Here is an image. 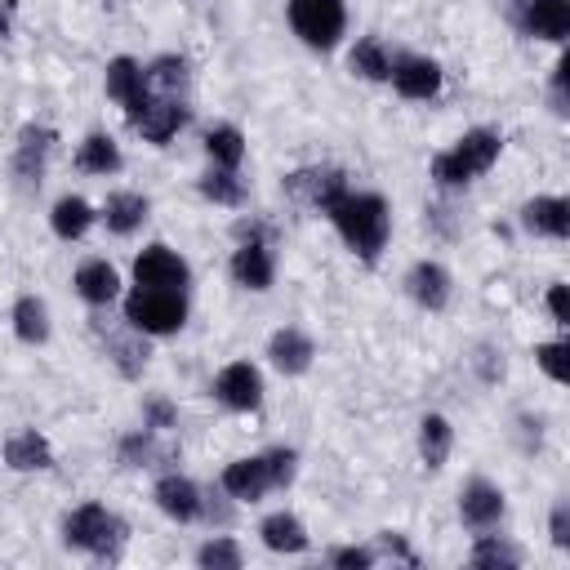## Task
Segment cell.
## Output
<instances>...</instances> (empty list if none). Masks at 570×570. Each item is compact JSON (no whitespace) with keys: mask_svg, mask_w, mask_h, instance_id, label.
I'll list each match as a JSON object with an SVG mask.
<instances>
[{"mask_svg":"<svg viewBox=\"0 0 570 570\" xmlns=\"http://www.w3.org/2000/svg\"><path fill=\"white\" fill-rule=\"evenodd\" d=\"M338 227V236L365 258L374 263L387 245V232H392V214H387V200L374 196V191H343L330 209H325Z\"/></svg>","mask_w":570,"mask_h":570,"instance_id":"1","label":"cell"},{"mask_svg":"<svg viewBox=\"0 0 570 570\" xmlns=\"http://www.w3.org/2000/svg\"><path fill=\"white\" fill-rule=\"evenodd\" d=\"M499 134L494 129H472V134H463L450 151H441L436 160H432V178L441 183V187H459V183H472L476 174H485L494 160H499Z\"/></svg>","mask_w":570,"mask_h":570,"instance_id":"2","label":"cell"},{"mask_svg":"<svg viewBox=\"0 0 570 570\" xmlns=\"http://www.w3.org/2000/svg\"><path fill=\"white\" fill-rule=\"evenodd\" d=\"M125 321L142 334H174L187 321V298H183V289L134 285V294L125 298Z\"/></svg>","mask_w":570,"mask_h":570,"instance_id":"3","label":"cell"},{"mask_svg":"<svg viewBox=\"0 0 570 570\" xmlns=\"http://www.w3.org/2000/svg\"><path fill=\"white\" fill-rule=\"evenodd\" d=\"M62 534H67L71 548H85V552H94V557H116L120 543H125V525H120L102 503H85V508L67 512Z\"/></svg>","mask_w":570,"mask_h":570,"instance_id":"4","label":"cell"},{"mask_svg":"<svg viewBox=\"0 0 570 570\" xmlns=\"http://www.w3.org/2000/svg\"><path fill=\"white\" fill-rule=\"evenodd\" d=\"M347 9L343 0H289V27L312 49H334L343 36Z\"/></svg>","mask_w":570,"mask_h":570,"instance_id":"5","label":"cell"},{"mask_svg":"<svg viewBox=\"0 0 570 570\" xmlns=\"http://www.w3.org/2000/svg\"><path fill=\"white\" fill-rule=\"evenodd\" d=\"M214 396L232 410H258L263 405V379L249 361H232L227 370H218L214 379Z\"/></svg>","mask_w":570,"mask_h":570,"instance_id":"6","label":"cell"},{"mask_svg":"<svg viewBox=\"0 0 570 570\" xmlns=\"http://www.w3.org/2000/svg\"><path fill=\"white\" fill-rule=\"evenodd\" d=\"M134 281L138 285H156V289H183L187 285V263L169 249V245H147L134 263Z\"/></svg>","mask_w":570,"mask_h":570,"instance_id":"7","label":"cell"},{"mask_svg":"<svg viewBox=\"0 0 570 570\" xmlns=\"http://www.w3.org/2000/svg\"><path fill=\"white\" fill-rule=\"evenodd\" d=\"M107 94L129 111V120L151 102L147 98V67H138L134 58H111L107 62Z\"/></svg>","mask_w":570,"mask_h":570,"instance_id":"8","label":"cell"},{"mask_svg":"<svg viewBox=\"0 0 570 570\" xmlns=\"http://www.w3.org/2000/svg\"><path fill=\"white\" fill-rule=\"evenodd\" d=\"M459 517H463V525H472V530L499 525V521H503V490L490 485V481H481V476L468 481L463 494H459Z\"/></svg>","mask_w":570,"mask_h":570,"instance_id":"9","label":"cell"},{"mask_svg":"<svg viewBox=\"0 0 570 570\" xmlns=\"http://www.w3.org/2000/svg\"><path fill=\"white\" fill-rule=\"evenodd\" d=\"M187 107L178 102V98H160V102H147L138 116H134V125H138V134L147 138V142H169L183 125H187Z\"/></svg>","mask_w":570,"mask_h":570,"instance_id":"10","label":"cell"},{"mask_svg":"<svg viewBox=\"0 0 570 570\" xmlns=\"http://www.w3.org/2000/svg\"><path fill=\"white\" fill-rule=\"evenodd\" d=\"M285 187H289L294 196L312 200L316 209H330V205L347 191V178H343L338 169H298V174L285 178Z\"/></svg>","mask_w":570,"mask_h":570,"instance_id":"11","label":"cell"},{"mask_svg":"<svg viewBox=\"0 0 570 570\" xmlns=\"http://www.w3.org/2000/svg\"><path fill=\"white\" fill-rule=\"evenodd\" d=\"M223 490L232 494V499H263L267 490H272V468H267V454H258V459H236V463H227V472H223Z\"/></svg>","mask_w":570,"mask_h":570,"instance_id":"12","label":"cell"},{"mask_svg":"<svg viewBox=\"0 0 570 570\" xmlns=\"http://www.w3.org/2000/svg\"><path fill=\"white\" fill-rule=\"evenodd\" d=\"M232 276H236V285H245V289H267L272 276H276L272 249H267L263 240H245V245L232 254Z\"/></svg>","mask_w":570,"mask_h":570,"instance_id":"13","label":"cell"},{"mask_svg":"<svg viewBox=\"0 0 570 570\" xmlns=\"http://www.w3.org/2000/svg\"><path fill=\"white\" fill-rule=\"evenodd\" d=\"M267 356H272V365H276L281 374H303V370L312 365L316 347H312V338H307L303 330L285 325V330H276V334H272V343H267Z\"/></svg>","mask_w":570,"mask_h":570,"instance_id":"14","label":"cell"},{"mask_svg":"<svg viewBox=\"0 0 570 570\" xmlns=\"http://www.w3.org/2000/svg\"><path fill=\"white\" fill-rule=\"evenodd\" d=\"M405 98H432L441 89V67L432 58H401L392 62V76H387Z\"/></svg>","mask_w":570,"mask_h":570,"instance_id":"15","label":"cell"},{"mask_svg":"<svg viewBox=\"0 0 570 570\" xmlns=\"http://www.w3.org/2000/svg\"><path fill=\"white\" fill-rule=\"evenodd\" d=\"M405 285H410V298L419 307H428V312H441L450 303V276H445L441 263H414Z\"/></svg>","mask_w":570,"mask_h":570,"instance_id":"16","label":"cell"},{"mask_svg":"<svg viewBox=\"0 0 570 570\" xmlns=\"http://www.w3.org/2000/svg\"><path fill=\"white\" fill-rule=\"evenodd\" d=\"M521 22H525L530 36L566 40L570 36V0H525Z\"/></svg>","mask_w":570,"mask_h":570,"instance_id":"17","label":"cell"},{"mask_svg":"<svg viewBox=\"0 0 570 570\" xmlns=\"http://www.w3.org/2000/svg\"><path fill=\"white\" fill-rule=\"evenodd\" d=\"M521 227L534 232V236H566L570 232V205L561 196H539L521 209Z\"/></svg>","mask_w":570,"mask_h":570,"instance_id":"18","label":"cell"},{"mask_svg":"<svg viewBox=\"0 0 570 570\" xmlns=\"http://www.w3.org/2000/svg\"><path fill=\"white\" fill-rule=\"evenodd\" d=\"M156 503H160V512L174 517V521L200 517V490H196L187 476H160V481H156Z\"/></svg>","mask_w":570,"mask_h":570,"instance_id":"19","label":"cell"},{"mask_svg":"<svg viewBox=\"0 0 570 570\" xmlns=\"http://www.w3.org/2000/svg\"><path fill=\"white\" fill-rule=\"evenodd\" d=\"M4 463L18 468V472H36V468H49L53 454H49V441L36 428H27V432H13L4 441Z\"/></svg>","mask_w":570,"mask_h":570,"instance_id":"20","label":"cell"},{"mask_svg":"<svg viewBox=\"0 0 570 570\" xmlns=\"http://www.w3.org/2000/svg\"><path fill=\"white\" fill-rule=\"evenodd\" d=\"M49 147H53V134H49V129H40V125H27V129H22V138H18V160H13L18 178L40 183V169H45Z\"/></svg>","mask_w":570,"mask_h":570,"instance_id":"21","label":"cell"},{"mask_svg":"<svg viewBox=\"0 0 570 570\" xmlns=\"http://www.w3.org/2000/svg\"><path fill=\"white\" fill-rule=\"evenodd\" d=\"M116 267L111 263H102V258H89V263H80L76 267V289H80V298L85 303H111L116 298Z\"/></svg>","mask_w":570,"mask_h":570,"instance_id":"22","label":"cell"},{"mask_svg":"<svg viewBox=\"0 0 570 570\" xmlns=\"http://www.w3.org/2000/svg\"><path fill=\"white\" fill-rule=\"evenodd\" d=\"M258 534H263V543H267L272 552H303V548H307V530H303V521L289 517V512H272V517L258 525Z\"/></svg>","mask_w":570,"mask_h":570,"instance_id":"23","label":"cell"},{"mask_svg":"<svg viewBox=\"0 0 570 570\" xmlns=\"http://www.w3.org/2000/svg\"><path fill=\"white\" fill-rule=\"evenodd\" d=\"M102 218H107V227H111L116 236H129V232L142 227V218H147V196H138V191H116V196H107Z\"/></svg>","mask_w":570,"mask_h":570,"instance_id":"24","label":"cell"},{"mask_svg":"<svg viewBox=\"0 0 570 570\" xmlns=\"http://www.w3.org/2000/svg\"><path fill=\"white\" fill-rule=\"evenodd\" d=\"M13 330L22 343H45L49 338V307L36 294H22L13 303Z\"/></svg>","mask_w":570,"mask_h":570,"instance_id":"25","label":"cell"},{"mask_svg":"<svg viewBox=\"0 0 570 570\" xmlns=\"http://www.w3.org/2000/svg\"><path fill=\"white\" fill-rule=\"evenodd\" d=\"M205 151H209V160L218 169H236L245 160V138H240L236 125H218V129L205 134Z\"/></svg>","mask_w":570,"mask_h":570,"instance_id":"26","label":"cell"},{"mask_svg":"<svg viewBox=\"0 0 570 570\" xmlns=\"http://www.w3.org/2000/svg\"><path fill=\"white\" fill-rule=\"evenodd\" d=\"M49 223H53V232H58L62 240H76V236H85V232H89V223H94V209H89L80 196H62V200L53 205Z\"/></svg>","mask_w":570,"mask_h":570,"instance_id":"27","label":"cell"},{"mask_svg":"<svg viewBox=\"0 0 570 570\" xmlns=\"http://www.w3.org/2000/svg\"><path fill=\"white\" fill-rule=\"evenodd\" d=\"M450 441H454V432H450V423H445L441 414H428V419L419 423V454H423L428 468H441V463H445Z\"/></svg>","mask_w":570,"mask_h":570,"instance_id":"28","label":"cell"},{"mask_svg":"<svg viewBox=\"0 0 570 570\" xmlns=\"http://www.w3.org/2000/svg\"><path fill=\"white\" fill-rule=\"evenodd\" d=\"M76 165L85 174H111V169H120V151H116V142L107 134H89L80 142V151H76Z\"/></svg>","mask_w":570,"mask_h":570,"instance_id":"29","label":"cell"},{"mask_svg":"<svg viewBox=\"0 0 570 570\" xmlns=\"http://www.w3.org/2000/svg\"><path fill=\"white\" fill-rule=\"evenodd\" d=\"M352 71H361L365 80H387V76H392V58H387V49L370 36V40H356V49H352Z\"/></svg>","mask_w":570,"mask_h":570,"instance_id":"30","label":"cell"},{"mask_svg":"<svg viewBox=\"0 0 570 570\" xmlns=\"http://www.w3.org/2000/svg\"><path fill=\"white\" fill-rule=\"evenodd\" d=\"M200 191H205L209 200H218V205H240V200H245V187H240V178H236L232 169H209V174L200 178Z\"/></svg>","mask_w":570,"mask_h":570,"instance_id":"31","label":"cell"},{"mask_svg":"<svg viewBox=\"0 0 570 570\" xmlns=\"http://www.w3.org/2000/svg\"><path fill=\"white\" fill-rule=\"evenodd\" d=\"M147 85H160V89L174 98V89L187 85V62H183V58H156V62L147 67Z\"/></svg>","mask_w":570,"mask_h":570,"instance_id":"32","label":"cell"},{"mask_svg":"<svg viewBox=\"0 0 570 570\" xmlns=\"http://www.w3.org/2000/svg\"><path fill=\"white\" fill-rule=\"evenodd\" d=\"M196 561H200L205 570H236V566H240V548H236L232 539H209V543L196 552Z\"/></svg>","mask_w":570,"mask_h":570,"instance_id":"33","label":"cell"},{"mask_svg":"<svg viewBox=\"0 0 570 570\" xmlns=\"http://www.w3.org/2000/svg\"><path fill=\"white\" fill-rule=\"evenodd\" d=\"M521 561V552L517 548H508V543H499V539H481L476 548H472V566H517Z\"/></svg>","mask_w":570,"mask_h":570,"instance_id":"34","label":"cell"},{"mask_svg":"<svg viewBox=\"0 0 570 570\" xmlns=\"http://www.w3.org/2000/svg\"><path fill=\"white\" fill-rule=\"evenodd\" d=\"M566 352H570V347H566L561 338H557V343H543V347H534L539 365H543V370H548V379H557V383H566V374H570V370H566Z\"/></svg>","mask_w":570,"mask_h":570,"instance_id":"35","label":"cell"},{"mask_svg":"<svg viewBox=\"0 0 570 570\" xmlns=\"http://www.w3.org/2000/svg\"><path fill=\"white\" fill-rule=\"evenodd\" d=\"M267 468H272V485H289L294 481V450H272Z\"/></svg>","mask_w":570,"mask_h":570,"instance_id":"36","label":"cell"},{"mask_svg":"<svg viewBox=\"0 0 570 570\" xmlns=\"http://www.w3.org/2000/svg\"><path fill=\"white\" fill-rule=\"evenodd\" d=\"M120 450H125V459H129V463H138V468H147V459H156V445H151V436H147V432L129 436Z\"/></svg>","mask_w":570,"mask_h":570,"instance_id":"37","label":"cell"},{"mask_svg":"<svg viewBox=\"0 0 570 570\" xmlns=\"http://www.w3.org/2000/svg\"><path fill=\"white\" fill-rule=\"evenodd\" d=\"M370 561H374V557H370L365 548H338V552H334V566H343V570H365Z\"/></svg>","mask_w":570,"mask_h":570,"instance_id":"38","label":"cell"},{"mask_svg":"<svg viewBox=\"0 0 570 570\" xmlns=\"http://www.w3.org/2000/svg\"><path fill=\"white\" fill-rule=\"evenodd\" d=\"M548 312L557 325H570V312H566V285H552L548 289Z\"/></svg>","mask_w":570,"mask_h":570,"instance_id":"39","label":"cell"},{"mask_svg":"<svg viewBox=\"0 0 570 570\" xmlns=\"http://www.w3.org/2000/svg\"><path fill=\"white\" fill-rule=\"evenodd\" d=\"M552 543H557V548L570 543V508H566V503L552 512Z\"/></svg>","mask_w":570,"mask_h":570,"instance_id":"40","label":"cell"},{"mask_svg":"<svg viewBox=\"0 0 570 570\" xmlns=\"http://www.w3.org/2000/svg\"><path fill=\"white\" fill-rule=\"evenodd\" d=\"M147 419H151V428H174V410L165 401H151L147 405Z\"/></svg>","mask_w":570,"mask_h":570,"instance_id":"41","label":"cell"},{"mask_svg":"<svg viewBox=\"0 0 570 570\" xmlns=\"http://www.w3.org/2000/svg\"><path fill=\"white\" fill-rule=\"evenodd\" d=\"M0 36H9V18H4V9H0Z\"/></svg>","mask_w":570,"mask_h":570,"instance_id":"42","label":"cell"}]
</instances>
